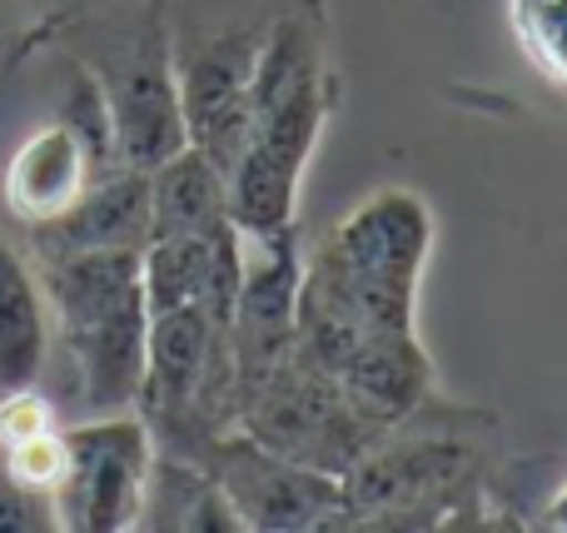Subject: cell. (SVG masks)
<instances>
[{"instance_id":"1","label":"cell","mask_w":567,"mask_h":533,"mask_svg":"<svg viewBox=\"0 0 567 533\" xmlns=\"http://www.w3.org/2000/svg\"><path fill=\"white\" fill-rule=\"evenodd\" d=\"M503 419L449 404L433 389L419 409L379 429L343 474L339 529H518L493 499Z\"/></svg>"},{"instance_id":"2","label":"cell","mask_w":567,"mask_h":533,"mask_svg":"<svg viewBox=\"0 0 567 533\" xmlns=\"http://www.w3.org/2000/svg\"><path fill=\"white\" fill-rule=\"evenodd\" d=\"M343 100L333 65L329 0H289L265 40L249 85V130L225 175V205L235 229L255 239L299 225V185Z\"/></svg>"},{"instance_id":"3","label":"cell","mask_w":567,"mask_h":533,"mask_svg":"<svg viewBox=\"0 0 567 533\" xmlns=\"http://www.w3.org/2000/svg\"><path fill=\"white\" fill-rule=\"evenodd\" d=\"M40 35L95 75L115 120L120 165L155 170L185 145L165 0H60L40 20Z\"/></svg>"},{"instance_id":"4","label":"cell","mask_w":567,"mask_h":533,"mask_svg":"<svg viewBox=\"0 0 567 533\" xmlns=\"http://www.w3.org/2000/svg\"><path fill=\"white\" fill-rule=\"evenodd\" d=\"M35 279L50 309V335L65 349L80 409L90 414L135 409L150 329L140 249H80V255L35 259Z\"/></svg>"},{"instance_id":"5","label":"cell","mask_w":567,"mask_h":533,"mask_svg":"<svg viewBox=\"0 0 567 533\" xmlns=\"http://www.w3.org/2000/svg\"><path fill=\"white\" fill-rule=\"evenodd\" d=\"M289 0H165L185 145L229 175L249 130V85Z\"/></svg>"},{"instance_id":"6","label":"cell","mask_w":567,"mask_h":533,"mask_svg":"<svg viewBox=\"0 0 567 533\" xmlns=\"http://www.w3.org/2000/svg\"><path fill=\"white\" fill-rule=\"evenodd\" d=\"M439 219L433 205L409 185H383L363 195L303 265L319 269L369 325L419 329V285L429 269Z\"/></svg>"},{"instance_id":"7","label":"cell","mask_w":567,"mask_h":533,"mask_svg":"<svg viewBox=\"0 0 567 533\" xmlns=\"http://www.w3.org/2000/svg\"><path fill=\"white\" fill-rule=\"evenodd\" d=\"M235 429H245L259 444L339 479L379 439V424L353 409L343 385L303 345H293L269 375H259L239 394Z\"/></svg>"},{"instance_id":"8","label":"cell","mask_w":567,"mask_h":533,"mask_svg":"<svg viewBox=\"0 0 567 533\" xmlns=\"http://www.w3.org/2000/svg\"><path fill=\"white\" fill-rule=\"evenodd\" d=\"M155 464V439L135 409L90 414L65 429V479L55 489L60 529L120 533L140 524V499Z\"/></svg>"},{"instance_id":"9","label":"cell","mask_w":567,"mask_h":533,"mask_svg":"<svg viewBox=\"0 0 567 533\" xmlns=\"http://www.w3.org/2000/svg\"><path fill=\"white\" fill-rule=\"evenodd\" d=\"M205 474L225 494L239 529L293 533V529H339L343 524V479L309 469L279 449L229 429L215 439Z\"/></svg>"},{"instance_id":"10","label":"cell","mask_w":567,"mask_h":533,"mask_svg":"<svg viewBox=\"0 0 567 533\" xmlns=\"http://www.w3.org/2000/svg\"><path fill=\"white\" fill-rule=\"evenodd\" d=\"M110 170L120 165H105L75 125L35 110L10 145L6 165H0V209L20 229H35L75 205L90 180L110 175Z\"/></svg>"},{"instance_id":"11","label":"cell","mask_w":567,"mask_h":533,"mask_svg":"<svg viewBox=\"0 0 567 533\" xmlns=\"http://www.w3.org/2000/svg\"><path fill=\"white\" fill-rule=\"evenodd\" d=\"M150 239V170H110L55 219L25 229L30 259L80 255V249H145Z\"/></svg>"},{"instance_id":"12","label":"cell","mask_w":567,"mask_h":533,"mask_svg":"<svg viewBox=\"0 0 567 533\" xmlns=\"http://www.w3.org/2000/svg\"><path fill=\"white\" fill-rule=\"evenodd\" d=\"M50 359V309L35 265H25L10 239H0V394L40 385Z\"/></svg>"},{"instance_id":"13","label":"cell","mask_w":567,"mask_h":533,"mask_svg":"<svg viewBox=\"0 0 567 533\" xmlns=\"http://www.w3.org/2000/svg\"><path fill=\"white\" fill-rule=\"evenodd\" d=\"M229 219L225 175L195 145H179L169 160L150 170V235H185V229H215Z\"/></svg>"},{"instance_id":"14","label":"cell","mask_w":567,"mask_h":533,"mask_svg":"<svg viewBox=\"0 0 567 533\" xmlns=\"http://www.w3.org/2000/svg\"><path fill=\"white\" fill-rule=\"evenodd\" d=\"M135 529H239L229 514L225 494L199 464L169 459L155 449V464L145 479V499H140V524Z\"/></svg>"},{"instance_id":"15","label":"cell","mask_w":567,"mask_h":533,"mask_svg":"<svg viewBox=\"0 0 567 533\" xmlns=\"http://www.w3.org/2000/svg\"><path fill=\"white\" fill-rule=\"evenodd\" d=\"M523 60L567 95V0H503Z\"/></svg>"},{"instance_id":"16","label":"cell","mask_w":567,"mask_h":533,"mask_svg":"<svg viewBox=\"0 0 567 533\" xmlns=\"http://www.w3.org/2000/svg\"><path fill=\"white\" fill-rule=\"evenodd\" d=\"M0 529H60L55 519V499L50 494H35V489L16 484V479L0 469Z\"/></svg>"},{"instance_id":"17","label":"cell","mask_w":567,"mask_h":533,"mask_svg":"<svg viewBox=\"0 0 567 533\" xmlns=\"http://www.w3.org/2000/svg\"><path fill=\"white\" fill-rule=\"evenodd\" d=\"M528 529H553V533H567V479L533 509V524Z\"/></svg>"}]
</instances>
